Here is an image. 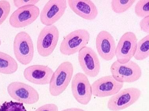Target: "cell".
Listing matches in <instances>:
<instances>
[{
    "mask_svg": "<svg viewBox=\"0 0 149 111\" xmlns=\"http://www.w3.org/2000/svg\"><path fill=\"white\" fill-rule=\"evenodd\" d=\"M74 67L69 61H65L59 65L49 83V92L54 97L60 96L66 90L72 78Z\"/></svg>",
    "mask_w": 149,
    "mask_h": 111,
    "instance_id": "6da1fadb",
    "label": "cell"
},
{
    "mask_svg": "<svg viewBox=\"0 0 149 111\" xmlns=\"http://www.w3.org/2000/svg\"><path fill=\"white\" fill-rule=\"evenodd\" d=\"M90 39V34L87 30H76L64 37L59 46V51L64 56L74 54L87 46Z\"/></svg>",
    "mask_w": 149,
    "mask_h": 111,
    "instance_id": "7a4b0ae2",
    "label": "cell"
},
{
    "mask_svg": "<svg viewBox=\"0 0 149 111\" xmlns=\"http://www.w3.org/2000/svg\"><path fill=\"white\" fill-rule=\"evenodd\" d=\"M15 56L21 64L27 65L31 63L34 54V48L32 38L24 31L17 33L13 41Z\"/></svg>",
    "mask_w": 149,
    "mask_h": 111,
    "instance_id": "3957f363",
    "label": "cell"
},
{
    "mask_svg": "<svg viewBox=\"0 0 149 111\" xmlns=\"http://www.w3.org/2000/svg\"><path fill=\"white\" fill-rule=\"evenodd\" d=\"M110 71L115 80L123 83L137 81L142 75L141 67L131 60L125 64L120 63L116 60L111 65Z\"/></svg>",
    "mask_w": 149,
    "mask_h": 111,
    "instance_id": "277c9868",
    "label": "cell"
},
{
    "mask_svg": "<svg viewBox=\"0 0 149 111\" xmlns=\"http://www.w3.org/2000/svg\"><path fill=\"white\" fill-rule=\"evenodd\" d=\"M59 37V31L56 26H45L37 39V49L39 54L42 57L51 55L58 44Z\"/></svg>",
    "mask_w": 149,
    "mask_h": 111,
    "instance_id": "5b68a950",
    "label": "cell"
},
{
    "mask_svg": "<svg viewBox=\"0 0 149 111\" xmlns=\"http://www.w3.org/2000/svg\"><path fill=\"white\" fill-rule=\"evenodd\" d=\"M141 90L135 87L120 90L109 100L107 108L111 111H120L125 109L136 103L141 97Z\"/></svg>",
    "mask_w": 149,
    "mask_h": 111,
    "instance_id": "8992f818",
    "label": "cell"
},
{
    "mask_svg": "<svg viewBox=\"0 0 149 111\" xmlns=\"http://www.w3.org/2000/svg\"><path fill=\"white\" fill-rule=\"evenodd\" d=\"M7 89L10 97L19 103L33 105L38 101L40 99L38 92L31 85L24 83H11Z\"/></svg>",
    "mask_w": 149,
    "mask_h": 111,
    "instance_id": "52a82bcc",
    "label": "cell"
},
{
    "mask_svg": "<svg viewBox=\"0 0 149 111\" xmlns=\"http://www.w3.org/2000/svg\"><path fill=\"white\" fill-rule=\"evenodd\" d=\"M71 91L76 100L82 105H87L91 101L92 89L88 77L84 74L77 73L73 77Z\"/></svg>",
    "mask_w": 149,
    "mask_h": 111,
    "instance_id": "ba28073f",
    "label": "cell"
},
{
    "mask_svg": "<svg viewBox=\"0 0 149 111\" xmlns=\"http://www.w3.org/2000/svg\"><path fill=\"white\" fill-rule=\"evenodd\" d=\"M138 39L135 33L132 31L124 33L121 37L116 46V56L117 61L121 64H125L134 57Z\"/></svg>",
    "mask_w": 149,
    "mask_h": 111,
    "instance_id": "9c48e42d",
    "label": "cell"
},
{
    "mask_svg": "<svg viewBox=\"0 0 149 111\" xmlns=\"http://www.w3.org/2000/svg\"><path fill=\"white\" fill-rule=\"evenodd\" d=\"M78 62L85 75L90 77H96L100 70V62L98 55L90 47H84L79 50Z\"/></svg>",
    "mask_w": 149,
    "mask_h": 111,
    "instance_id": "30bf717a",
    "label": "cell"
},
{
    "mask_svg": "<svg viewBox=\"0 0 149 111\" xmlns=\"http://www.w3.org/2000/svg\"><path fill=\"white\" fill-rule=\"evenodd\" d=\"M40 8L36 6L29 5L19 8L11 15L10 25L14 28H23L31 25L38 17Z\"/></svg>",
    "mask_w": 149,
    "mask_h": 111,
    "instance_id": "8fae6325",
    "label": "cell"
},
{
    "mask_svg": "<svg viewBox=\"0 0 149 111\" xmlns=\"http://www.w3.org/2000/svg\"><path fill=\"white\" fill-rule=\"evenodd\" d=\"M67 8L65 0L49 1L41 11L40 21L45 26L53 25L63 15Z\"/></svg>",
    "mask_w": 149,
    "mask_h": 111,
    "instance_id": "7c38bea8",
    "label": "cell"
},
{
    "mask_svg": "<svg viewBox=\"0 0 149 111\" xmlns=\"http://www.w3.org/2000/svg\"><path fill=\"white\" fill-rule=\"evenodd\" d=\"M123 83L116 81L112 75L103 76L92 84L93 95L100 98L114 96L123 88Z\"/></svg>",
    "mask_w": 149,
    "mask_h": 111,
    "instance_id": "4fadbf2b",
    "label": "cell"
},
{
    "mask_svg": "<svg viewBox=\"0 0 149 111\" xmlns=\"http://www.w3.org/2000/svg\"><path fill=\"white\" fill-rule=\"evenodd\" d=\"M95 43L98 54L104 60L110 61L115 56L116 43L113 37L108 31H100L96 36Z\"/></svg>",
    "mask_w": 149,
    "mask_h": 111,
    "instance_id": "5bb4252c",
    "label": "cell"
},
{
    "mask_svg": "<svg viewBox=\"0 0 149 111\" xmlns=\"http://www.w3.org/2000/svg\"><path fill=\"white\" fill-rule=\"evenodd\" d=\"M53 71L48 66L36 65L29 66L23 72L24 78L28 81L37 85L49 84Z\"/></svg>",
    "mask_w": 149,
    "mask_h": 111,
    "instance_id": "9a60e30c",
    "label": "cell"
},
{
    "mask_svg": "<svg viewBox=\"0 0 149 111\" xmlns=\"http://www.w3.org/2000/svg\"><path fill=\"white\" fill-rule=\"evenodd\" d=\"M72 10L80 17L87 21H93L97 17V7L90 0H69L67 1Z\"/></svg>",
    "mask_w": 149,
    "mask_h": 111,
    "instance_id": "2e32d148",
    "label": "cell"
},
{
    "mask_svg": "<svg viewBox=\"0 0 149 111\" xmlns=\"http://www.w3.org/2000/svg\"><path fill=\"white\" fill-rule=\"evenodd\" d=\"M18 65L16 60L10 55L0 51V73L12 74L16 72Z\"/></svg>",
    "mask_w": 149,
    "mask_h": 111,
    "instance_id": "e0dca14e",
    "label": "cell"
},
{
    "mask_svg": "<svg viewBox=\"0 0 149 111\" xmlns=\"http://www.w3.org/2000/svg\"><path fill=\"white\" fill-rule=\"evenodd\" d=\"M149 57V34L137 42V47L134 57L136 60L141 61Z\"/></svg>",
    "mask_w": 149,
    "mask_h": 111,
    "instance_id": "ac0fdd59",
    "label": "cell"
},
{
    "mask_svg": "<svg viewBox=\"0 0 149 111\" xmlns=\"http://www.w3.org/2000/svg\"><path fill=\"white\" fill-rule=\"evenodd\" d=\"M135 1V0H113L111 8L115 13L120 14L128 10Z\"/></svg>",
    "mask_w": 149,
    "mask_h": 111,
    "instance_id": "d6986e66",
    "label": "cell"
},
{
    "mask_svg": "<svg viewBox=\"0 0 149 111\" xmlns=\"http://www.w3.org/2000/svg\"><path fill=\"white\" fill-rule=\"evenodd\" d=\"M135 13L137 17L143 18L149 16V0H140L135 5Z\"/></svg>",
    "mask_w": 149,
    "mask_h": 111,
    "instance_id": "ffe728a7",
    "label": "cell"
},
{
    "mask_svg": "<svg viewBox=\"0 0 149 111\" xmlns=\"http://www.w3.org/2000/svg\"><path fill=\"white\" fill-rule=\"evenodd\" d=\"M0 111H27L22 103L6 101L0 107Z\"/></svg>",
    "mask_w": 149,
    "mask_h": 111,
    "instance_id": "44dd1931",
    "label": "cell"
},
{
    "mask_svg": "<svg viewBox=\"0 0 149 111\" xmlns=\"http://www.w3.org/2000/svg\"><path fill=\"white\" fill-rule=\"evenodd\" d=\"M11 5L7 1H0V26L8 16L11 10Z\"/></svg>",
    "mask_w": 149,
    "mask_h": 111,
    "instance_id": "7402d4cb",
    "label": "cell"
},
{
    "mask_svg": "<svg viewBox=\"0 0 149 111\" xmlns=\"http://www.w3.org/2000/svg\"><path fill=\"white\" fill-rule=\"evenodd\" d=\"M40 1L36 0H22V1H17L15 0L13 1V4L16 8H18L25 6L29 5H34L37 4Z\"/></svg>",
    "mask_w": 149,
    "mask_h": 111,
    "instance_id": "603a6c76",
    "label": "cell"
},
{
    "mask_svg": "<svg viewBox=\"0 0 149 111\" xmlns=\"http://www.w3.org/2000/svg\"><path fill=\"white\" fill-rule=\"evenodd\" d=\"M139 26L141 31L144 33L149 34V16L143 18L140 21Z\"/></svg>",
    "mask_w": 149,
    "mask_h": 111,
    "instance_id": "cb8c5ba5",
    "label": "cell"
},
{
    "mask_svg": "<svg viewBox=\"0 0 149 111\" xmlns=\"http://www.w3.org/2000/svg\"><path fill=\"white\" fill-rule=\"evenodd\" d=\"M35 111H59V110L55 104L50 103L42 105Z\"/></svg>",
    "mask_w": 149,
    "mask_h": 111,
    "instance_id": "d4e9b609",
    "label": "cell"
},
{
    "mask_svg": "<svg viewBox=\"0 0 149 111\" xmlns=\"http://www.w3.org/2000/svg\"><path fill=\"white\" fill-rule=\"evenodd\" d=\"M61 111H86L82 109L77 108H72L63 110Z\"/></svg>",
    "mask_w": 149,
    "mask_h": 111,
    "instance_id": "484cf974",
    "label": "cell"
},
{
    "mask_svg": "<svg viewBox=\"0 0 149 111\" xmlns=\"http://www.w3.org/2000/svg\"><path fill=\"white\" fill-rule=\"evenodd\" d=\"M1 45V39H0V46Z\"/></svg>",
    "mask_w": 149,
    "mask_h": 111,
    "instance_id": "4316f807",
    "label": "cell"
},
{
    "mask_svg": "<svg viewBox=\"0 0 149 111\" xmlns=\"http://www.w3.org/2000/svg\"><path fill=\"white\" fill-rule=\"evenodd\" d=\"M0 106H1V103H0Z\"/></svg>",
    "mask_w": 149,
    "mask_h": 111,
    "instance_id": "83f0119b",
    "label": "cell"
}]
</instances>
